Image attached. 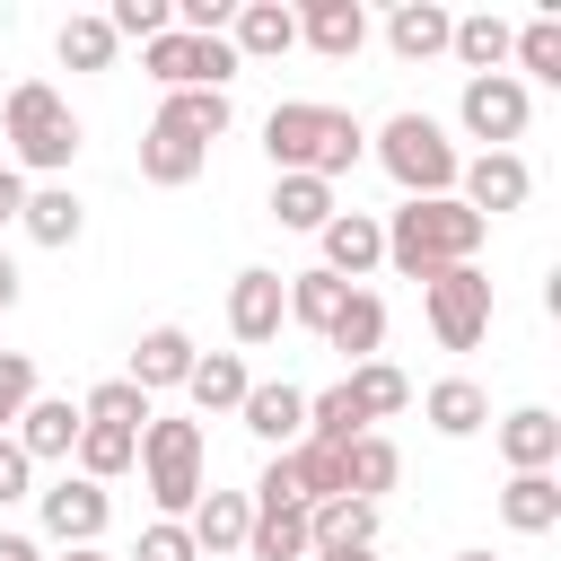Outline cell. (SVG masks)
<instances>
[{
  "mask_svg": "<svg viewBox=\"0 0 561 561\" xmlns=\"http://www.w3.org/2000/svg\"><path fill=\"white\" fill-rule=\"evenodd\" d=\"M263 149H272V167L280 175H351L359 167V149H368V131L342 114V105H316V96H289V105H272L263 114Z\"/></svg>",
  "mask_w": 561,
  "mask_h": 561,
  "instance_id": "1",
  "label": "cell"
},
{
  "mask_svg": "<svg viewBox=\"0 0 561 561\" xmlns=\"http://www.w3.org/2000/svg\"><path fill=\"white\" fill-rule=\"evenodd\" d=\"M377 228H386V263H394L403 280H430V272H447V263H473L482 237H491V219H473L456 193H438V202H403V210L377 219Z\"/></svg>",
  "mask_w": 561,
  "mask_h": 561,
  "instance_id": "2",
  "label": "cell"
},
{
  "mask_svg": "<svg viewBox=\"0 0 561 561\" xmlns=\"http://www.w3.org/2000/svg\"><path fill=\"white\" fill-rule=\"evenodd\" d=\"M0 131H9V149H18V175L61 184V167L79 158V114H70V96H61L53 79H18L9 105H0Z\"/></svg>",
  "mask_w": 561,
  "mask_h": 561,
  "instance_id": "3",
  "label": "cell"
},
{
  "mask_svg": "<svg viewBox=\"0 0 561 561\" xmlns=\"http://www.w3.org/2000/svg\"><path fill=\"white\" fill-rule=\"evenodd\" d=\"M377 167L403 184V202H438V193H456V140H447V123L438 114H386L377 123Z\"/></svg>",
  "mask_w": 561,
  "mask_h": 561,
  "instance_id": "4",
  "label": "cell"
},
{
  "mask_svg": "<svg viewBox=\"0 0 561 561\" xmlns=\"http://www.w3.org/2000/svg\"><path fill=\"white\" fill-rule=\"evenodd\" d=\"M202 456H210V447H202V421L158 412V421L140 430V456H131V465H140V491H149L167 517H193V500L210 491V482H202Z\"/></svg>",
  "mask_w": 561,
  "mask_h": 561,
  "instance_id": "5",
  "label": "cell"
},
{
  "mask_svg": "<svg viewBox=\"0 0 561 561\" xmlns=\"http://www.w3.org/2000/svg\"><path fill=\"white\" fill-rule=\"evenodd\" d=\"M421 316H430L438 351H473V342L491 333V272H482V263L430 272V280H421Z\"/></svg>",
  "mask_w": 561,
  "mask_h": 561,
  "instance_id": "6",
  "label": "cell"
},
{
  "mask_svg": "<svg viewBox=\"0 0 561 561\" xmlns=\"http://www.w3.org/2000/svg\"><path fill=\"white\" fill-rule=\"evenodd\" d=\"M140 70L175 96V88H228L245 61H237V44H228V35H184V26H167L158 44H140Z\"/></svg>",
  "mask_w": 561,
  "mask_h": 561,
  "instance_id": "7",
  "label": "cell"
},
{
  "mask_svg": "<svg viewBox=\"0 0 561 561\" xmlns=\"http://www.w3.org/2000/svg\"><path fill=\"white\" fill-rule=\"evenodd\" d=\"M456 123H465L482 149H508V140H526V123H535V96H526V79L491 70V79H465V96H456Z\"/></svg>",
  "mask_w": 561,
  "mask_h": 561,
  "instance_id": "8",
  "label": "cell"
},
{
  "mask_svg": "<svg viewBox=\"0 0 561 561\" xmlns=\"http://www.w3.org/2000/svg\"><path fill=\"white\" fill-rule=\"evenodd\" d=\"M456 202H465L473 219L526 210V202H535V167H526L517 149H482V158H465V167H456Z\"/></svg>",
  "mask_w": 561,
  "mask_h": 561,
  "instance_id": "9",
  "label": "cell"
},
{
  "mask_svg": "<svg viewBox=\"0 0 561 561\" xmlns=\"http://www.w3.org/2000/svg\"><path fill=\"white\" fill-rule=\"evenodd\" d=\"M280 324H289V272L245 263V272L228 280V333H237L245 351H263V342H280Z\"/></svg>",
  "mask_w": 561,
  "mask_h": 561,
  "instance_id": "10",
  "label": "cell"
},
{
  "mask_svg": "<svg viewBox=\"0 0 561 561\" xmlns=\"http://www.w3.org/2000/svg\"><path fill=\"white\" fill-rule=\"evenodd\" d=\"M35 508H44V535H53L61 552H79V543H96V535H105L114 491H105V482H88V473H61L53 491H35Z\"/></svg>",
  "mask_w": 561,
  "mask_h": 561,
  "instance_id": "11",
  "label": "cell"
},
{
  "mask_svg": "<svg viewBox=\"0 0 561 561\" xmlns=\"http://www.w3.org/2000/svg\"><path fill=\"white\" fill-rule=\"evenodd\" d=\"M237 421L263 438V447H298L307 438V386H289V377H263V386H245V403H237Z\"/></svg>",
  "mask_w": 561,
  "mask_h": 561,
  "instance_id": "12",
  "label": "cell"
},
{
  "mask_svg": "<svg viewBox=\"0 0 561 561\" xmlns=\"http://www.w3.org/2000/svg\"><path fill=\"white\" fill-rule=\"evenodd\" d=\"M316 245H324V272H333V280H368V272L386 263V228H377L368 210H333V219L316 228Z\"/></svg>",
  "mask_w": 561,
  "mask_h": 561,
  "instance_id": "13",
  "label": "cell"
},
{
  "mask_svg": "<svg viewBox=\"0 0 561 561\" xmlns=\"http://www.w3.org/2000/svg\"><path fill=\"white\" fill-rule=\"evenodd\" d=\"M351 552H377V508L368 500L307 508V561H351Z\"/></svg>",
  "mask_w": 561,
  "mask_h": 561,
  "instance_id": "14",
  "label": "cell"
},
{
  "mask_svg": "<svg viewBox=\"0 0 561 561\" xmlns=\"http://www.w3.org/2000/svg\"><path fill=\"white\" fill-rule=\"evenodd\" d=\"M123 377L158 403L167 386H184V377H193V333H184V324H149V333L131 342V368H123Z\"/></svg>",
  "mask_w": 561,
  "mask_h": 561,
  "instance_id": "15",
  "label": "cell"
},
{
  "mask_svg": "<svg viewBox=\"0 0 561 561\" xmlns=\"http://www.w3.org/2000/svg\"><path fill=\"white\" fill-rule=\"evenodd\" d=\"M202 167H210V149H202V140H184L175 123H158V114H149V131H140V184H158V193H184Z\"/></svg>",
  "mask_w": 561,
  "mask_h": 561,
  "instance_id": "16",
  "label": "cell"
},
{
  "mask_svg": "<svg viewBox=\"0 0 561 561\" xmlns=\"http://www.w3.org/2000/svg\"><path fill=\"white\" fill-rule=\"evenodd\" d=\"M9 438L26 447V465H61V456L79 447V403H70V394H35Z\"/></svg>",
  "mask_w": 561,
  "mask_h": 561,
  "instance_id": "17",
  "label": "cell"
},
{
  "mask_svg": "<svg viewBox=\"0 0 561 561\" xmlns=\"http://www.w3.org/2000/svg\"><path fill=\"white\" fill-rule=\"evenodd\" d=\"M491 438H500L508 473H552V465H561V421H552L543 403H517V412H508Z\"/></svg>",
  "mask_w": 561,
  "mask_h": 561,
  "instance_id": "18",
  "label": "cell"
},
{
  "mask_svg": "<svg viewBox=\"0 0 561 561\" xmlns=\"http://www.w3.org/2000/svg\"><path fill=\"white\" fill-rule=\"evenodd\" d=\"M228 44H237V61H280V53L298 44V9H280V0H237Z\"/></svg>",
  "mask_w": 561,
  "mask_h": 561,
  "instance_id": "19",
  "label": "cell"
},
{
  "mask_svg": "<svg viewBox=\"0 0 561 561\" xmlns=\"http://www.w3.org/2000/svg\"><path fill=\"white\" fill-rule=\"evenodd\" d=\"M298 44H316L324 61H351L368 44V9L359 0H307L298 9Z\"/></svg>",
  "mask_w": 561,
  "mask_h": 561,
  "instance_id": "20",
  "label": "cell"
},
{
  "mask_svg": "<svg viewBox=\"0 0 561 561\" xmlns=\"http://www.w3.org/2000/svg\"><path fill=\"white\" fill-rule=\"evenodd\" d=\"M18 228L35 237V245H79V228H88V202L70 193V184H26V210H18Z\"/></svg>",
  "mask_w": 561,
  "mask_h": 561,
  "instance_id": "21",
  "label": "cell"
},
{
  "mask_svg": "<svg viewBox=\"0 0 561 561\" xmlns=\"http://www.w3.org/2000/svg\"><path fill=\"white\" fill-rule=\"evenodd\" d=\"M245 526H254V500L245 491H202L193 517H184L193 552H245Z\"/></svg>",
  "mask_w": 561,
  "mask_h": 561,
  "instance_id": "22",
  "label": "cell"
},
{
  "mask_svg": "<svg viewBox=\"0 0 561 561\" xmlns=\"http://www.w3.org/2000/svg\"><path fill=\"white\" fill-rule=\"evenodd\" d=\"M324 351H342L351 368H359V359H377V351H386V298H377V289H351V298H342V316L324 324Z\"/></svg>",
  "mask_w": 561,
  "mask_h": 561,
  "instance_id": "23",
  "label": "cell"
},
{
  "mask_svg": "<svg viewBox=\"0 0 561 561\" xmlns=\"http://www.w3.org/2000/svg\"><path fill=\"white\" fill-rule=\"evenodd\" d=\"M245 500H254V491H245ZM245 552H254V561H307V508H298V500H254Z\"/></svg>",
  "mask_w": 561,
  "mask_h": 561,
  "instance_id": "24",
  "label": "cell"
},
{
  "mask_svg": "<svg viewBox=\"0 0 561 561\" xmlns=\"http://www.w3.org/2000/svg\"><path fill=\"white\" fill-rule=\"evenodd\" d=\"M447 9L438 0H394V18H386V44H394V61H438L447 53Z\"/></svg>",
  "mask_w": 561,
  "mask_h": 561,
  "instance_id": "25",
  "label": "cell"
},
{
  "mask_svg": "<svg viewBox=\"0 0 561 561\" xmlns=\"http://www.w3.org/2000/svg\"><path fill=\"white\" fill-rule=\"evenodd\" d=\"M421 412H430L438 438H473V430H491V394H482L473 377H438V386L421 394Z\"/></svg>",
  "mask_w": 561,
  "mask_h": 561,
  "instance_id": "26",
  "label": "cell"
},
{
  "mask_svg": "<svg viewBox=\"0 0 561 561\" xmlns=\"http://www.w3.org/2000/svg\"><path fill=\"white\" fill-rule=\"evenodd\" d=\"M394 482H403L394 438H377V430H368V438H351V447H342V491H351V500H368V508H377Z\"/></svg>",
  "mask_w": 561,
  "mask_h": 561,
  "instance_id": "27",
  "label": "cell"
},
{
  "mask_svg": "<svg viewBox=\"0 0 561 561\" xmlns=\"http://www.w3.org/2000/svg\"><path fill=\"white\" fill-rule=\"evenodd\" d=\"M500 526H508V535H552V526H561V482H552V473H508Z\"/></svg>",
  "mask_w": 561,
  "mask_h": 561,
  "instance_id": "28",
  "label": "cell"
},
{
  "mask_svg": "<svg viewBox=\"0 0 561 561\" xmlns=\"http://www.w3.org/2000/svg\"><path fill=\"white\" fill-rule=\"evenodd\" d=\"M508 35H517L508 18H491V9H473V18H456V26H447V53L465 61V79H491V70L508 61Z\"/></svg>",
  "mask_w": 561,
  "mask_h": 561,
  "instance_id": "29",
  "label": "cell"
},
{
  "mask_svg": "<svg viewBox=\"0 0 561 561\" xmlns=\"http://www.w3.org/2000/svg\"><path fill=\"white\" fill-rule=\"evenodd\" d=\"M245 359L237 351H193V377H184V394H193V412H237L245 403Z\"/></svg>",
  "mask_w": 561,
  "mask_h": 561,
  "instance_id": "30",
  "label": "cell"
},
{
  "mask_svg": "<svg viewBox=\"0 0 561 561\" xmlns=\"http://www.w3.org/2000/svg\"><path fill=\"white\" fill-rule=\"evenodd\" d=\"M158 123H175L184 140H202V149H210V140L237 123V105H228V88H175V96L158 105Z\"/></svg>",
  "mask_w": 561,
  "mask_h": 561,
  "instance_id": "31",
  "label": "cell"
},
{
  "mask_svg": "<svg viewBox=\"0 0 561 561\" xmlns=\"http://www.w3.org/2000/svg\"><path fill=\"white\" fill-rule=\"evenodd\" d=\"M333 210H342V202H333V184H324V175H272V219H280V228L316 237Z\"/></svg>",
  "mask_w": 561,
  "mask_h": 561,
  "instance_id": "32",
  "label": "cell"
},
{
  "mask_svg": "<svg viewBox=\"0 0 561 561\" xmlns=\"http://www.w3.org/2000/svg\"><path fill=\"white\" fill-rule=\"evenodd\" d=\"M342 394L359 403V421H394V412L412 403V377H403L394 359H359V368L342 377Z\"/></svg>",
  "mask_w": 561,
  "mask_h": 561,
  "instance_id": "33",
  "label": "cell"
},
{
  "mask_svg": "<svg viewBox=\"0 0 561 561\" xmlns=\"http://www.w3.org/2000/svg\"><path fill=\"white\" fill-rule=\"evenodd\" d=\"M508 79H543V88H561V18L543 9V18H526L517 35H508Z\"/></svg>",
  "mask_w": 561,
  "mask_h": 561,
  "instance_id": "34",
  "label": "cell"
},
{
  "mask_svg": "<svg viewBox=\"0 0 561 561\" xmlns=\"http://www.w3.org/2000/svg\"><path fill=\"white\" fill-rule=\"evenodd\" d=\"M131 456H140V430H105V421H79V447H70V465H79L88 482H114V473H131Z\"/></svg>",
  "mask_w": 561,
  "mask_h": 561,
  "instance_id": "35",
  "label": "cell"
},
{
  "mask_svg": "<svg viewBox=\"0 0 561 561\" xmlns=\"http://www.w3.org/2000/svg\"><path fill=\"white\" fill-rule=\"evenodd\" d=\"M79 421H105V430H149V421H158V403H149L131 377H105V386H88V394H79Z\"/></svg>",
  "mask_w": 561,
  "mask_h": 561,
  "instance_id": "36",
  "label": "cell"
},
{
  "mask_svg": "<svg viewBox=\"0 0 561 561\" xmlns=\"http://www.w3.org/2000/svg\"><path fill=\"white\" fill-rule=\"evenodd\" d=\"M342 298H351V280H333L324 263H316V272H289V324L324 333V324L342 316Z\"/></svg>",
  "mask_w": 561,
  "mask_h": 561,
  "instance_id": "37",
  "label": "cell"
},
{
  "mask_svg": "<svg viewBox=\"0 0 561 561\" xmlns=\"http://www.w3.org/2000/svg\"><path fill=\"white\" fill-rule=\"evenodd\" d=\"M289 473H298V500H307V508H324V500H351V491H342V447H316V438H298V447H289Z\"/></svg>",
  "mask_w": 561,
  "mask_h": 561,
  "instance_id": "38",
  "label": "cell"
},
{
  "mask_svg": "<svg viewBox=\"0 0 561 561\" xmlns=\"http://www.w3.org/2000/svg\"><path fill=\"white\" fill-rule=\"evenodd\" d=\"M307 438L316 447H351V438H368V421H359V403L342 386H324V394H307Z\"/></svg>",
  "mask_w": 561,
  "mask_h": 561,
  "instance_id": "39",
  "label": "cell"
},
{
  "mask_svg": "<svg viewBox=\"0 0 561 561\" xmlns=\"http://www.w3.org/2000/svg\"><path fill=\"white\" fill-rule=\"evenodd\" d=\"M61 61L70 70H114V26L105 18H61Z\"/></svg>",
  "mask_w": 561,
  "mask_h": 561,
  "instance_id": "40",
  "label": "cell"
},
{
  "mask_svg": "<svg viewBox=\"0 0 561 561\" xmlns=\"http://www.w3.org/2000/svg\"><path fill=\"white\" fill-rule=\"evenodd\" d=\"M105 26H114V44H123V35H131V44H158V35L175 26V0H114Z\"/></svg>",
  "mask_w": 561,
  "mask_h": 561,
  "instance_id": "41",
  "label": "cell"
},
{
  "mask_svg": "<svg viewBox=\"0 0 561 561\" xmlns=\"http://www.w3.org/2000/svg\"><path fill=\"white\" fill-rule=\"evenodd\" d=\"M26 403H35V351H0V438L18 430Z\"/></svg>",
  "mask_w": 561,
  "mask_h": 561,
  "instance_id": "42",
  "label": "cell"
},
{
  "mask_svg": "<svg viewBox=\"0 0 561 561\" xmlns=\"http://www.w3.org/2000/svg\"><path fill=\"white\" fill-rule=\"evenodd\" d=\"M131 561H202V552H193L184 517H158V526H140V552H131Z\"/></svg>",
  "mask_w": 561,
  "mask_h": 561,
  "instance_id": "43",
  "label": "cell"
},
{
  "mask_svg": "<svg viewBox=\"0 0 561 561\" xmlns=\"http://www.w3.org/2000/svg\"><path fill=\"white\" fill-rule=\"evenodd\" d=\"M26 491H35V465H26V447H18V438H0V508H9V500H26Z\"/></svg>",
  "mask_w": 561,
  "mask_h": 561,
  "instance_id": "44",
  "label": "cell"
},
{
  "mask_svg": "<svg viewBox=\"0 0 561 561\" xmlns=\"http://www.w3.org/2000/svg\"><path fill=\"white\" fill-rule=\"evenodd\" d=\"M254 500H298V473H289V456H272V465H263ZM298 508H307V500H298Z\"/></svg>",
  "mask_w": 561,
  "mask_h": 561,
  "instance_id": "45",
  "label": "cell"
},
{
  "mask_svg": "<svg viewBox=\"0 0 561 561\" xmlns=\"http://www.w3.org/2000/svg\"><path fill=\"white\" fill-rule=\"evenodd\" d=\"M18 210H26V175L0 167V228H18Z\"/></svg>",
  "mask_w": 561,
  "mask_h": 561,
  "instance_id": "46",
  "label": "cell"
},
{
  "mask_svg": "<svg viewBox=\"0 0 561 561\" xmlns=\"http://www.w3.org/2000/svg\"><path fill=\"white\" fill-rule=\"evenodd\" d=\"M18 289H26V280H18V254H9V245H0V316H9V307H18Z\"/></svg>",
  "mask_w": 561,
  "mask_h": 561,
  "instance_id": "47",
  "label": "cell"
},
{
  "mask_svg": "<svg viewBox=\"0 0 561 561\" xmlns=\"http://www.w3.org/2000/svg\"><path fill=\"white\" fill-rule=\"evenodd\" d=\"M0 561H44V552H35L26 535H0Z\"/></svg>",
  "mask_w": 561,
  "mask_h": 561,
  "instance_id": "48",
  "label": "cell"
},
{
  "mask_svg": "<svg viewBox=\"0 0 561 561\" xmlns=\"http://www.w3.org/2000/svg\"><path fill=\"white\" fill-rule=\"evenodd\" d=\"M61 561H105V552H96V543H79V552H61Z\"/></svg>",
  "mask_w": 561,
  "mask_h": 561,
  "instance_id": "49",
  "label": "cell"
},
{
  "mask_svg": "<svg viewBox=\"0 0 561 561\" xmlns=\"http://www.w3.org/2000/svg\"><path fill=\"white\" fill-rule=\"evenodd\" d=\"M456 561H491V552H456Z\"/></svg>",
  "mask_w": 561,
  "mask_h": 561,
  "instance_id": "50",
  "label": "cell"
},
{
  "mask_svg": "<svg viewBox=\"0 0 561 561\" xmlns=\"http://www.w3.org/2000/svg\"><path fill=\"white\" fill-rule=\"evenodd\" d=\"M351 561H377V552H351Z\"/></svg>",
  "mask_w": 561,
  "mask_h": 561,
  "instance_id": "51",
  "label": "cell"
}]
</instances>
